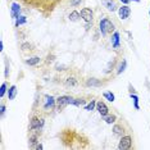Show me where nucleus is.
Returning a JSON list of instances; mask_svg holds the SVG:
<instances>
[{
	"mask_svg": "<svg viewBox=\"0 0 150 150\" xmlns=\"http://www.w3.org/2000/svg\"><path fill=\"white\" fill-rule=\"evenodd\" d=\"M58 137L66 149H86L90 146V141L86 136L72 127L62 128Z\"/></svg>",
	"mask_w": 150,
	"mask_h": 150,
	"instance_id": "nucleus-1",
	"label": "nucleus"
},
{
	"mask_svg": "<svg viewBox=\"0 0 150 150\" xmlns=\"http://www.w3.org/2000/svg\"><path fill=\"white\" fill-rule=\"evenodd\" d=\"M19 1L22 5L39 12L45 18H49L58 6L68 0H19Z\"/></svg>",
	"mask_w": 150,
	"mask_h": 150,
	"instance_id": "nucleus-2",
	"label": "nucleus"
},
{
	"mask_svg": "<svg viewBox=\"0 0 150 150\" xmlns=\"http://www.w3.org/2000/svg\"><path fill=\"white\" fill-rule=\"evenodd\" d=\"M63 85L66 87H77L80 83L83 82L82 80V74H81L78 71L73 69V71H69V72L67 73V76L62 80Z\"/></svg>",
	"mask_w": 150,
	"mask_h": 150,
	"instance_id": "nucleus-3",
	"label": "nucleus"
},
{
	"mask_svg": "<svg viewBox=\"0 0 150 150\" xmlns=\"http://www.w3.org/2000/svg\"><path fill=\"white\" fill-rule=\"evenodd\" d=\"M99 30H100L101 35L104 37H107L115 32V25L112 22V19L109 18V17H103V18L99 21Z\"/></svg>",
	"mask_w": 150,
	"mask_h": 150,
	"instance_id": "nucleus-4",
	"label": "nucleus"
},
{
	"mask_svg": "<svg viewBox=\"0 0 150 150\" xmlns=\"http://www.w3.org/2000/svg\"><path fill=\"white\" fill-rule=\"evenodd\" d=\"M113 135L115 137H122V136H125L126 134H128V132H132L131 127L128 126V123H126L123 119H119L117 121L113 126Z\"/></svg>",
	"mask_w": 150,
	"mask_h": 150,
	"instance_id": "nucleus-5",
	"label": "nucleus"
},
{
	"mask_svg": "<svg viewBox=\"0 0 150 150\" xmlns=\"http://www.w3.org/2000/svg\"><path fill=\"white\" fill-rule=\"evenodd\" d=\"M57 109V99L52 95H44L42 96V112L44 115L49 114L52 110Z\"/></svg>",
	"mask_w": 150,
	"mask_h": 150,
	"instance_id": "nucleus-6",
	"label": "nucleus"
},
{
	"mask_svg": "<svg viewBox=\"0 0 150 150\" xmlns=\"http://www.w3.org/2000/svg\"><path fill=\"white\" fill-rule=\"evenodd\" d=\"M134 146V134L128 132L125 136L119 137V142H118V149L119 150H128Z\"/></svg>",
	"mask_w": 150,
	"mask_h": 150,
	"instance_id": "nucleus-7",
	"label": "nucleus"
},
{
	"mask_svg": "<svg viewBox=\"0 0 150 150\" xmlns=\"http://www.w3.org/2000/svg\"><path fill=\"white\" fill-rule=\"evenodd\" d=\"M107 83H108L107 78H96V77L85 78L83 82H82V85L85 87H101Z\"/></svg>",
	"mask_w": 150,
	"mask_h": 150,
	"instance_id": "nucleus-8",
	"label": "nucleus"
},
{
	"mask_svg": "<svg viewBox=\"0 0 150 150\" xmlns=\"http://www.w3.org/2000/svg\"><path fill=\"white\" fill-rule=\"evenodd\" d=\"M72 100H73V96H69V95H63V96H59L57 99V110L58 112H62L68 104H72Z\"/></svg>",
	"mask_w": 150,
	"mask_h": 150,
	"instance_id": "nucleus-9",
	"label": "nucleus"
},
{
	"mask_svg": "<svg viewBox=\"0 0 150 150\" xmlns=\"http://www.w3.org/2000/svg\"><path fill=\"white\" fill-rule=\"evenodd\" d=\"M81 18L83 19L86 23H91L94 19V12L91 8H88V6H85V8L81 9Z\"/></svg>",
	"mask_w": 150,
	"mask_h": 150,
	"instance_id": "nucleus-10",
	"label": "nucleus"
},
{
	"mask_svg": "<svg viewBox=\"0 0 150 150\" xmlns=\"http://www.w3.org/2000/svg\"><path fill=\"white\" fill-rule=\"evenodd\" d=\"M96 110L99 112V114L101 115V118H104L105 115L109 114V108H108V105L105 104L103 100L96 101Z\"/></svg>",
	"mask_w": 150,
	"mask_h": 150,
	"instance_id": "nucleus-11",
	"label": "nucleus"
},
{
	"mask_svg": "<svg viewBox=\"0 0 150 150\" xmlns=\"http://www.w3.org/2000/svg\"><path fill=\"white\" fill-rule=\"evenodd\" d=\"M101 4L104 8H107L109 12H117L118 11V3L115 0H101Z\"/></svg>",
	"mask_w": 150,
	"mask_h": 150,
	"instance_id": "nucleus-12",
	"label": "nucleus"
},
{
	"mask_svg": "<svg viewBox=\"0 0 150 150\" xmlns=\"http://www.w3.org/2000/svg\"><path fill=\"white\" fill-rule=\"evenodd\" d=\"M118 14H119V18L122 19H127L129 16H131V8L128 5H122L121 8L118 9Z\"/></svg>",
	"mask_w": 150,
	"mask_h": 150,
	"instance_id": "nucleus-13",
	"label": "nucleus"
},
{
	"mask_svg": "<svg viewBox=\"0 0 150 150\" xmlns=\"http://www.w3.org/2000/svg\"><path fill=\"white\" fill-rule=\"evenodd\" d=\"M19 13H21V5L13 4L12 5V17L13 18H19Z\"/></svg>",
	"mask_w": 150,
	"mask_h": 150,
	"instance_id": "nucleus-14",
	"label": "nucleus"
},
{
	"mask_svg": "<svg viewBox=\"0 0 150 150\" xmlns=\"http://www.w3.org/2000/svg\"><path fill=\"white\" fill-rule=\"evenodd\" d=\"M68 18H69L71 22H77V21H80L81 14L77 11H72V12L69 13V16H68Z\"/></svg>",
	"mask_w": 150,
	"mask_h": 150,
	"instance_id": "nucleus-15",
	"label": "nucleus"
},
{
	"mask_svg": "<svg viewBox=\"0 0 150 150\" xmlns=\"http://www.w3.org/2000/svg\"><path fill=\"white\" fill-rule=\"evenodd\" d=\"M117 115L115 114H108V115H105L104 117V121L107 122L108 125H112V123H115V122H117Z\"/></svg>",
	"mask_w": 150,
	"mask_h": 150,
	"instance_id": "nucleus-16",
	"label": "nucleus"
},
{
	"mask_svg": "<svg viewBox=\"0 0 150 150\" xmlns=\"http://www.w3.org/2000/svg\"><path fill=\"white\" fill-rule=\"evenodd\" d=\"M40 57H31L28 58V59H26V64H28V66H36L37 63H40Z\"/></svg>",
	"mask_w": 150,
	"mask_h": 150,
	"instance_id": "nucleus-17",
	"label": "nucleus"
},
{
	"mask_svg": "<svg viewBox=\"0 0 150 150\" xmlns=\"http://www.w3.org/2000/svg\"><path fill=\"white\" fill-rule=\"evenodd\" d=\"M16 94H17V86H16V85H13V86H11V90L8 91V98H9V100L14 99V98H16Z\"/></svg>",
	"mask_w": 150,
	"mask_h": 150,
	"instance_id": "nucleus-18",
	"label": "nucleus"
},
{
	"mask_svg": "<svg viewBox=\"0 0 150 150\" xmlns=\"http://www.w3.org/2000/svg\"><path fill=\"white\" fill-rule=\"evenodd\" d=\"M117 58H114L113 59V62H110L108 64V68L105 69V73H109V72H112V71H114V68H115V64H117Z\"/></svg>",
	"mask_w": 150,
	"mask_h": 150,
	"instance_id": "nucleus-19",
	"label": "nucleus"
},
{
	"mask_svg": "<svg viewBox=\"0 0 150 150\" xmlns=\"http://www.w3.org/2000/svg\"><path fill=\"white\" fill-rule=\"evenodd\" d=\"M113 46L114 47H118L119 46V33L118 32H114L113 33Z\"/></svg>",
	"mask_w": 150,
	"mask_h": 150,
	"instance_id": "nucleus-20",
	"label": "nucleus"
},
{
	"mask_svg": "<svg viewBox=\"0 0 150 150\" xmlns=\"http://www.w3.org/2000/svg\"><path fill=\"white\" fill-rule=\"evenodd\" d=\"M126 66H127V62H126V60L123 59V60H122V63L121 64H119V67L117 68V74H121L122 72H123V71H125V68H126Z\"/></svg>",
	"mask_w": 150,
	"mask_h": 150,
	"instance_id": "nucleus-21",
	"label": "nucleus"
},
{
	"mask_svg": "<svg viewBox=\"0 0 150 150\" xmlns=\"http://www.w3.org/2000/svg\"><path fill=\"white\" fill-rule=\"evenodd\" d=\"M21 49L23 50V52H27V50H30V52H31V50H32V45L30 42H23L22 46H21Z\"/></svg>",
	"mask_w": 150,
	"mask_h": 150,
	"instance_id": "nucleus-22",
	"label": "nucleus"
},
{
	"mask_svg": "<svg viewBox=\"0 0 150 150\" xmlns=\"http://www.w3.org/2000/svg\"><path fill=\"white\" fill-rule=\"evenodd\" d=\"M95 107H96V101H95V100H91V103L88 104V105H86V107H85V109H86V110H88V112H91V110H94Z\"/></svg>",
	"mask_w": 150,
	"mask_h": 150,
	"instance_id": "nucleus-23",
	"label": "nucleus"
},
{
	"mask_svg": "<svg viewBox=\"0 0 150 150\" xmlns=\"http://www.w3.org/2000/svg\"><path fill=\"white\" fill-rule=\"evenodd\" d=\"M5 91H6V82H3L1 83V88H0V96H1V99L4 98Z\"/></svg>",
	"mask_w": 150,
	"mask_h": 150,
	"instance_id": "nucleus-24",
	"label": "nucleus"
},
{
	"mask_svg": "<svg viewBox=\"0 0 150 150\" xmlns=\"http://www.w3.org/2000/svg\"><path fill=\"white\" fill-rule=\"evenodd\" d=\"M104 98H107L109 101H114V95L112 93H104Z\"/></svg>",
	"mask_w": 150,
	"mask_h": 150,
	"instance_id": "nucleus-25",
	"label": "nucleus"
},
{
	"mask_svg": "<svg viewBox=\"0 0 150 150\" xmlns=\"http://www.w3.org/2000/svg\"><path fill=\"white\" fill-rule=\"evenodd\" d=\"M81 1H82V0H69V4L72 6H77L81 4Z\"/></svg>",
	"mask_w": 150,
	"mask_h": 150,
	"instance_id": "nucleus-26",
	"label": "nucleus"
},
{
	"mask_svg": "<svg viewBox=\"0 0 150 150\" xmlns=\"http://www.w3.org/2000/svg\"><path fill=\"white\" fill-rule=\"evenodd\" d=\"M25 22H26V17H19L16 25H17V26H19V25H22V23H25Z\"/></svg>",
	"mask_w": 150,
	"mask_h": 150,
	"instance_id": "nucleus-27",
	"label": "nucleus"
},
{
	"mask_svg": "<svg viewBox=\"0 0 150 150\" xmlns=\"http://www.w3.org/2000/svg\"><path fill=\"white\" fill-rule=\"evenodd\" d=\"M4 113H5V104L1 103V105H0V114H1V117H4Z\"/></svg>",
	"mask_w": 150,
	"mask_h": 150,
	"instance_id": "nucleus-28",
	"label": "nucleus"
},
{
	"mask_svg": "<svg viewBox=\"0 0 150 150\" xmlns=\"http://www.w3.org/2000/svg\"><path fill=\"white\" fill-rule=\"evenodd\" d=\"M121 1H122V3H125V4H128V3L131 1V0H121Z\"/></svg>",
	"mask_w": 150,
	"mask_h": 150,
	"instance_id": "nucleus-29",
	"label": "nucleus"
}]
</instances>
